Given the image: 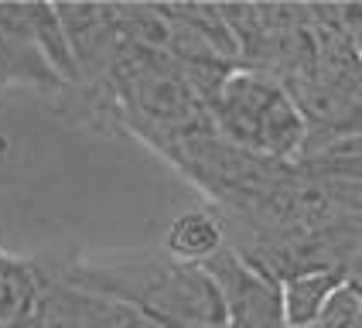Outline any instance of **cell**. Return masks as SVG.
I'll use <instances>...</instances> for the list:
<instances>
[{
    "mask_svg": "<svg viewBox=\"0 0 362 328\" xmlns=\"http://www.w3.org/2000/svg\"><path fill=\"white\" fill-rule=\"evenodd\" d=\"M82 86H110L123 48L117 4H55Z\"/></svg>",
    "mask_w": 362,
    "mask_h": 328,
    "instance_id": "cell-4",
    "label": "cell"
},
{
    "mask_svg": "<svg viewBox=\"0 0 362 328\" xmlns=\"http://www.w3.org/2000/svg\"><path fill=\"white\" fill-rule=\"evenodd\" d=\"M41 277L35 264L7 257L0 264V328H24L38 322Z\"/></svg>",
    "mask_w": 362,
    "mask_h": 328,
    "instance_id": "cell-7",
    "label": "cell"
},
{
    "mask_svg": "<svg viewBox=\"0 0 362 328\" xmlns=\"http://www.w3.org/2000/svg\"><path fill=\"white\" fill-rule=\"evenodd\" d=\"M55 277L69 287L113 298L161 328H222V301L209 270L181 264L161 246L89 253L62 264Z\"/></svg>",
    "mask_w": 362,
    "mask_h": 328,
    "instance_id": "cell-1",
    "label": "cell"
},
{
    "mask_svg": "<svg viewBox=\"0 0 362 328\" xmlns=\"http://www.w3.org/2000/svg\"><path fill=\"white\" fill-rule=\"evenodd\" d=\"M226 141L281 164H298L308 147V123L281 82L250 69H233L209 106Z\"/></svg>",
    "mask_w": 362,
    "mask_h": 328,
    "instance_id": "cell-2",
    "label": "cell"
},
{
    "mask_svg": "<svg viewBox=\"0 0 362 328\" xmlns=\"http://www.w3.org/2000/svg\"><path fill=\"white\" fill-rule=\"evenodd\" d=\"M342 277H345V284H352L356 291L362 294V240L349 253H345V260H342Z\"/></svg>",
    "mask_w": 362,
    "mask_h": 328,
    "instance_id": "cell-10",
    "label": "cell"
},
{
    "mask_svg": "<svg viewBox=\"0 0 362 328\" xmlns=\"http://www.w3.org/2000/svg\"><path fill=\"white\" fill-rule=\"evenodd\" d=\"M342 266H315V270H298L281 281V305L284 325L287 328H315L325 301L335 287L342 284Z\"/></svg>",
    "mask_w": 362,
    "mask_h": 328,
    "instance_id": "cell-6",
    "label": "cell"
},
{
    "mask_svg": "<svg viewBox=\"0 0 362 328\" xmlns=\"http://www.w3.org/2000/svg\"><path fill=\"white\" fill-rule=\"evenodd\" d=\"M362 318V294L352 284H339L325 301L315 328H356Z\"/></svg>",
    "mask_w": 362,
    "mask_h": 328,
    "instance_id": "cell-8",
    "label": "cell"
},
{
    "mask_svg": "<svg viewBox=\"0 0 362 328\" xmlns=\"http://www.w3.org/2000/svg\"><path fill=\"white\" fill-rule=\"evenodd\" d=\"M339 24L349 35L352 48L362 55V4H339Z\"/></svg>",
    "mask_w": 362,
    "mask_h": 328,
    "instance_id": "cell-9",
    "label": "cell"
},
{
    "mask_svg": "<svg viewBox=\"0 0 362 328\" xmlns=\"http://www.w3.org/2000/svg\"><path fill=\"white\" fill-rule=\"evenodd\" d=\"M202 266L209 270L212 284L219 291L222 328H287L277 277L253 266L229 243Z\"/></svg>",
    "mask_w": 362,
    "mask_h": 328,
    "instance_id": "cell-3",
    "label": "cell"
},
{
    "mask_svg": "<svg viewBox=\"0 0 362 328\" xmlns=\"http://www.w3.org/2000/svg\"><path fill=\"white\" fill-rule=\"evenodd\" d=\"M222 246H226V229H222L219 212H212V209H188V212H181V216H175L168 223L161 250L171 253L181 264L202 266L205 260H212Z\"/></svg>",
    "mask_w": 362,
    "mask_h": 328,
    "instance_id": "cell-5",
    "label": "cell"
},
{
    "mask_svg": "<svg viewBox=\"0 0 362 328\" xmlns=\"http://www.w3.org/2000/svg\"><path fill=\"white\" fill-rule=\"evenodd\" d=\"M35 328H45V325H41V322H35Z\"/></svg>",
    "mask_w": 362,
    "mask_h": 328,
    "instance_id": "cell-11",
    "label": "cell"
}]
</instances>
